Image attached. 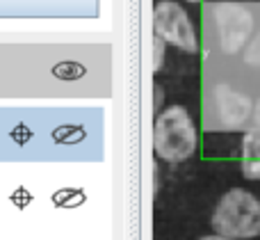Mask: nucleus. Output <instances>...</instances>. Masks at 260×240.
Returning <instances> with one entry per match:
<instances>
[{
    "instance_id": "1",
    "label": "nucleus",
    "mask_w": 260,
    "mask_h": 240,
    "mask_svg": "<svg viewBox=\"0 0 260 240\" xmlns=\"http://www.w3.org/2000/svg\"><path fill=\"white\" fill-rule=\"evenodd\" d=\"M212 229L217 236L247 240L260 236V201L242 188H233L219 199L212 213Z\"/></svg>"
},
{
    "instance_id": "2",
    "label": "nucleus",
    "mask_w": 260,
    "mask_h": 240,
    "mask_svg": "<svg viewBox=\"0 0 260 240\" xmlns=\"http://www.w3.org/2000/svg\"><path fill=\"white\" fill-rule=\"evenodd\" d=\"M199 135L187 110L174 105L155 119L153 128V149L162 160L180 163L197 151Z\"/></svg>"
},
{
    "instance_id": "3",
    "label": "nucleus",
    "mask_w": 260,
    "mask_h": 240,
    "mask_svg": "<svg viewBox=\"0 0 260 240\" xmlns=\"http://www.w3.org/2000/svg\"><path fill=\"white\" fill-rule=\"evenodd\" d=\"M210 14H212V23H215V32H217V41H219L221 53L226 55L240 53L253 30L251 12L240 3H217L212 5Z\"/></svg>"
},
{
    "instance_id": "4",
    "label": "nucleus",
    "mask_w": 260,
    "mask_h": 240,
    "mask_svg": "<svg viewBox=\"0 0 260 240\" xmlns=\"http://www.w3.org/2000/svg\"><path fill=\"white\" fill-rule=\"evenodd\" d=\"M153 32L165 44H171L185 53H197L199 41L187 12L174 0H162L153 9Z\"/></svg>"
},
{
    "instance_id": "5",
    "label": "nucleus",
    "mask_w": 260,
    "mask_h": 240,
    "mask_svg": "<svg viewBox=\"0 0 260 240\" xmlns=\"http://www.w3.org/2000/svg\"><path fill=\"white\" fill-rule=\"evenodd\" d=\"M253 108L256 105L251 103L247 94L221 82L210 94V117H215V124L210 128L240 131L247 126L249 119H253Z\"/></svg>"
},
{
    "instance_id": "6",
    "label": "nucleus",
    "mask_w": 260,
    "mask_h": 240,
    "mask_svg": "<svg viewBox=\"0 0 260 240\" xmlns=\"http://www.w3.org/2000/svg\"><path fill=\"white\" fill-rule=\"evenodd\" d=\"M242 176L260 181V128H251L242 137Z\"/></svg>"
},
{
    "instance_id": "7",
    "label": "nucleus",
    "mask_w": 260,
    "mask_h": 240,
    "mask_svg": "<svg viewBox=\"0 0 260 240\" xmlns=\"http://www.w3.org/2000/svg\"><path fill=\"white\" fill-rule=\"evenodd\" d=\"M244 62L260 69V32L249 41L247 48H244Z\"/></svg>"
},
{
    "instance_id": "8",
    "label": "nucleus",
    "mask_w": 260,
    "mask_h": 240,
    "mask_svg": "<svg viewBox=\"0 0 260 240\" xmlns=\"http://www.w3.org/2000/svg\"><path fill=\"white\" fill-rule=\"evenodd\" d=\"M253 126L260 128V99L256 101V108H253Z\"/></svg>"
},
{
    "instance_id": "9",
    "label": "nucleus",
    "mask_w": 260,
    "mask_h": 240,
    "mask_svg": "<svg viewBox=\"0 0 260 240\" xmlns=\"http://www.w3.org/2000/svg\"><path fill=\"white\" fill-rule=\"evenodd\" d=\"M201 240H231V238H224V236H203Z\"/></svg>"
},
{
    "instance_id": "10",
    "label": "nucleus",
    "mask_w": 260,
    "mask_h": 240,
    "mask_svg": "<svg viewBox=\"0 0 260 240\" xmlns=\"http://www.w3.org/2000/svg\"><path fill=\"white\" fill-rule=\"evenodd\" d=\"M187 3H197L199 5V3H206V0H187Z\"/></svg>"
}]
</instances>
